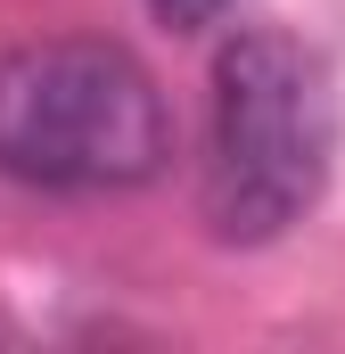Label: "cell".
Here are the masks:
<instances>
[{"instance_id": "6da1fadb", "label": "cell", "mask_w": 345, "mask_h": 354, "mask_svg": "<svg viewBox=\"0 0 345 354\" xmlns=\"http://www.w3.org/2000/svg\"><path fill=\"white\" fill-rule=\"evenodd\" d=\"M337 165V83L329 58L279 25H247L214 58L206 132V223L230 248H271L296 231Z\"/></svg>"}, {"instance_id": "7a4b0ae2", "label": "cell", "mask_w": 345, "mask_h": 354, "mask_svg": "<svg viewBox=\"0 0 345 354\" xmlns=\"http://www.w3.org/2000/svg\"><path fill=\"white\" fill-rule=\"evenodd\" d=\"M172 157V107L124 41H25L0 58V181L50 198L140 189Z\"/></svg>"}, {"instance_id": "3957f363", "label": "cell", "mask_w": 345, "mask_h": 354, "mask_svg": "<svg viewBox=\"0 0 345 354\" xmlns=\"http://www.w3.org/2000/svg\"><path fill=\"white\" fill-rule=\"evenodd\" d=\"M230 0H148V17L157 25H172V33H197V25H214Z\"/></svg>"}]
</instances>
